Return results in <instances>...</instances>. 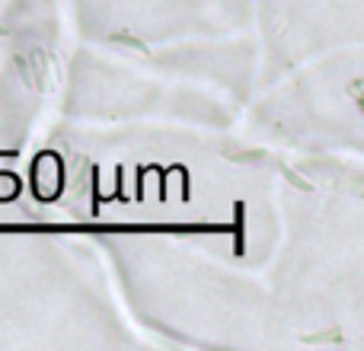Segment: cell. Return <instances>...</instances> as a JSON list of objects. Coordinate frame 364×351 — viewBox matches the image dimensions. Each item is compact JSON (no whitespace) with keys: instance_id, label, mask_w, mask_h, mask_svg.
<instances>
[{"instance_id":"cell-1","label":"cell","mask_w":364,"mask_h":351,"mask_svg":"<svg viewBox=\"0 0 364 351\" xmlns=\"http://www.w3.org/2000/svg\"><path fill=\"white\" fill-rule=\"evenodd\" d=\"M32 185H36V192L42 195V198H55L58 188H61V163H58V157L45 153V157L36 160V170H32Z\"/></svg>"}]
</instances>
